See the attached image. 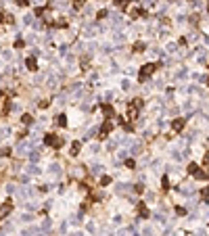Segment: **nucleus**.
<instances>
[{"label": "nucleus", "mask_w": 209, "mask_h": 236, "mask_svg": "<svg viewBox=\"0 0 209 236\" xmlns=\"http://www.w3.org/2000/svg\"><path fill=\"white\" fill-rule=\"evenodd\" d=\"M155 69H157V65H155V63H146V65L142 67V71H140V82H144L149 75H153Z\"/></svg>", "instance_id": "1"}, {"label": "nucleus", "mask_w": 209, "mask_h": 236, "mask_svg": "<svg viewBox=\"0 0 209 236\" xmlns=\"http://www.w3.org/2000/svg\"><path fill=\"white\" fill-rule=\"evenodd\" d=\"M11 211H13V203H11V201L4 203V205H0V220L8 217V215H11Z\"/></svg>", "instance_id": "2"}, {"label": "nucleus", "mask_w": 209, "mask_h": 236, "mask_svg": "<svg viewBox=\"0 0 209 236\" xmlns=\"http://www.w3.org/2000/svg\"><path fill=\"white\" fill-rule=\"evenodd\" d=\"M184 123H186V119H182V117L180 119H173L171 121V130H173V132H180V130L184 128Z\"/></svg>", "instance_id": "3"}, {"label": "nucleus", "mask_w": 209, "mask_h": 236, "mask_svg": "<svg viewBox=\"0 0 209 236\" xmlns=\"http://www.w3.org/2000/svg\"><path fill=\"white\" fill-rule=\"evenodd\" d=\"M193 176H195L197 180H209V171H205V169H197Z\"/></svg>", "instance_id": "4"}, {"label": "nucleus", "mask_w": 209, "mask_h": 236, "mask_svg": "<svg viewBox=\"0 0 209 236\" xmlns=\"http://www.w3.org/2000/svg\"><path fill=\"white\" fill-rule=\"evenodd\" d=\"M80 151H82V142H73V144H71V153H69V155H71V157H77V155H80Z\"/></svg>", "instance_id": "5"}, {"label": "nucleus", "mask_w": 209, "mask_h": 236, "mask_svg": "<svg viewBox=\"0 0 209 236\" xmlns=\"http://www.w3.org/2000/svg\"><path fill=\"white\" fill-rule=\"evenodd\" d=\"M132 50H134V52H142V50H146V44H144V42H134Z\"/></svg>", "instance_id": "6"}, {"label": "nucleus", "mask_w": 209, "mask_h": 236, "mask_svg": "<svg viewBox=\"0 0 209 236\" xmlns=\"http://www.w3.org/2000/svg\"><path fill=\"white\" fill-rule=\"evenodd\" d=\"M27 69H29V71H36V69H38L36 59H27Z\"/></svg>", "instance_id": "7"}, {"label": "nucleus", "mask_w": 209, "mask_h": 236, "mask_svg": "<svg viewBox=\"0 0 209 236\" xmlns=\"http://www.w3.org/2000/svg\"><path fill=\"white\" fill-rule=\"evenodd\" d=\"M102 171H104L102 165H94V167H92V173H94V176H102Z\"/></svg>", "instance_id": "8"}, {"label": "nucleus", "mask_w": 209, "mask_h": 236, "mask_svg": "<svg viewBox=\"0 0 209 236\" xmlns=\"http://www.w3.org/2000/svg\"><path fill=\"white\" fill-rule=\"evenodd\" d=\"M57 126L65 128V126H67V117H65V115H59V117H57Z\"/></svg>", "instance_id": "9"}, {"label": "nucleus", "mask_w": 209, "mask_h": 236, "mask_svg": "<svg viewBox=\"0 0 209 236\" xmlns=\"http://www.w3.org/2000/svg\"><path fill=\"white\" fill-rule=\"evenodd\" d=\"M21 123H25V126L33 123V117H31V115H23V117H21Z\"/></svg>", "instance_id": "10"}, {"label": "nucleus", "mask_w": 209, "mask_h": 236, "mask_svg": "<svg viewBox=\"0 0 209 236\" xmlns=\"http://www.w3.org/2000/svg\"><path fill=\"white\" fill-rule=\"evenodd\" d=\"M29 159H31V161H38V159H40V151H31V153H29Z\"/></svg>", "instance_id": "11"}, {"label": "nucleus", "mask_w": 209, "mask_h": 236, "mask_svg": "<svg viewBox=\"0 0 209 236\" xmlns=\"http://www.w3.org/2000/svg\"><path fill=\"white\" fill-rule=\"evenodd\" d=\"M100 184H102V186L111 184V178H109V176H102V178H100Z\"/></svg>", "instance_id": "12"}, {"label": "nucleus", "mask_w": 209, "mask_h": 236, "mask_svg": "<svg viewBox=\"0 0 209 236\" xmlns=\"http://www.w3.org/2000/svg\"><path fill=\"white\" fill-rule=\"evenodd\" d=\"M126 165H128L130 169H134V167H136V161H134V159H128V161H126Z\"/></svg>", "instance_id": "13"}, {"label": "nucleus", "mask_w": 209, "mask_h": 236, "mask_svg": "<svg viewBox=\"0 0 209 236\" xmlns=\"http://www.w3.org/2000/svg\"><path fill=\"white\" fill-rule=\"evenodd\" d=\"M197 169H199V167H197V163H190V165H188V173H195Z\"/></svg>", "instance_id": "14"}, {"label": "nucleus", "mask_w": 209, "mask_h": 236, "mask_svg": "<svg viewBox=\"0 0 209 236\" xmlns=\"http://www.w3.org/2000/svg\"><path fill=\"white\" fill-rule=\"evenodd\" d=\"M176 213H178V215H184L186 209H184V207H176Z\"/></svg>", "instance_id": "15"}, {"label": "nucleus", "mask_w": 209, "mask_h": 236, "mask_svg": "<svg viewBox=\"0 0 209 236\" xmlns=\"http://www.w3.org/2000/svg\"><path fill=\"white\" fill-rule=\"evenodd\" d=\"M15 2H17V6H25V4H27V0H15Z\"/></svg>", "instance_id": "16"}, {"label": "nucleus", "mask_w": 209, "mask_h": 236, "mask_svg": "<svg viewBox=\"0 0 209 236\" xmlns=\"http://www.w3.org/2000/svg\"><path fill=\"white\" fill-rule=\"evenodd\" d=\"M69 236H84V234H82V232H71Z\"/></svg>", "instance_id": "17"}, {"label": "nucleus", "mask_w": 209, "mask_h": 236, "mask_svg": "<svg viewBox=\"0 0 209 236\" xmlns=\"http://www.w3.org/2000/svg\"><path fill=\"white\" fill-rule=\"evenodd\" d=\"M205 163H209V153H207V155H205Z\"/></svg>", "instance_id": "18"}, {"label": "nucleus", "mask_w": 209, "mask_h": 236, "mask_svg": "<svg viewBox=\"0 0 209 236\" xmlns=\"http://www.w3.org/2000/svg\"><path fill=\"white\" fill-rule=\"evenodd\" d=\"M2 21H4V15H2V13H0V23H2Z\"/></svg>", "instance_id": "19"}, {"label": "nucleus", "mask_w": 209, "mask_h": 236, "mask_svg": "<svg viewBox=\"0 0 209 236\" xmlns=\"http://www.w3.org/2000/svg\"><path fill=\"white\" fill-rule=\"evenodd\" d=\"M207 11H209V6H207Z\"/></svg>", "instance_id": "20"}]
</instances>
